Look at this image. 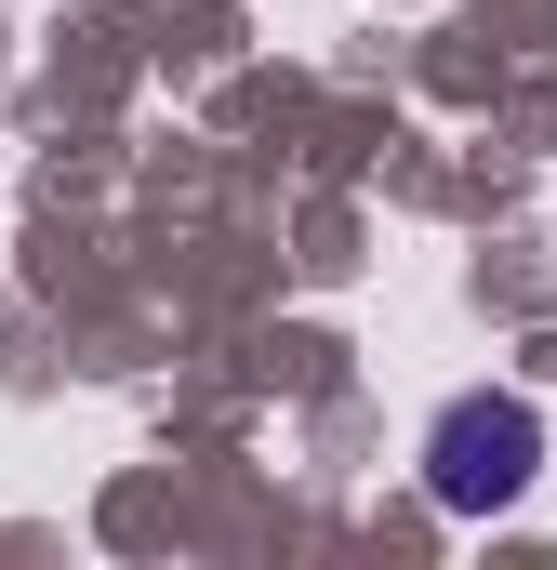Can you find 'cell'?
Here are the masks:
<instances>
[{"label": "cell", "mask_w": 557, "mask_h": 570, "mask_svg": "<svg viewBox=\"0 0 557 570\" xmlns=\"http://www.w3.org/2000/svg\"><path fill=\"white\" fill-rule=\"evenodd\" d=\"M531 464H545L531 399H451V412H438V438H424V478H438V504H451V518L518 504V491H531Z\"/></svg>", "instance_id": "obj_1"}]
</instances>
